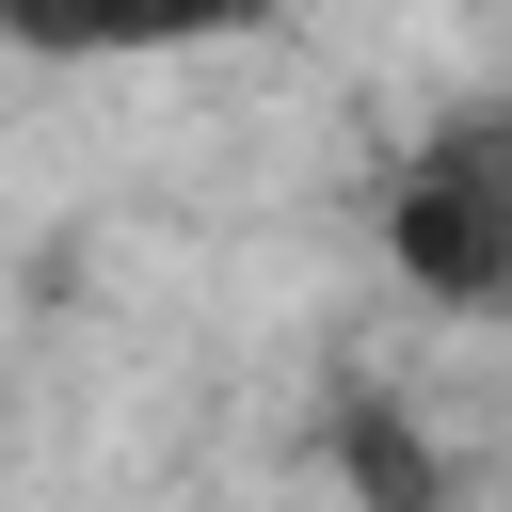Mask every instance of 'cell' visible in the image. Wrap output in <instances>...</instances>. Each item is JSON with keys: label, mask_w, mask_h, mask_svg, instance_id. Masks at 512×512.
Returning <instances> with one entry per match:
<instances>
[{"label": "cell", "mask_w": 512, "mask_h": 512, "mask_svg": "<svg viewBox=\"0 0 512 512\" xmlns=\"http://www.w3.org/2000/svg\"><path fill=\"white\" fill-rule=\"evenodd\" d=\"M288 0H0V48L32 64H176V48H240Z\"/></svg>", "instance_id": "obj_2"}, {"label": "cell", "mask_w": 512, "mask_h": 512, "mask_svg": "<svg viewBox=\"0 0 512 512\" xmlns=\"http://www.w3.org/2000/svg\"><path fill=\"white\" fill-rule=\"evenodd\" d=\"M320 448H336V480H352L368 512H448V464H432V432H416L400 400L336 384V400H320Z\"/></svg>", "instance_id": "obj_3"}, {"label": "cell", "mask_w": 512, "mask_h": 512, "mask_svg": "<svg viewBox=\"0 0 512 512\" xmlns=\"http://www.w3.org/2000/svg\"><path fill=\"white\" fill-rule=\"evenodd\" d=\"M384 272L416 304H512V96H464L384 176Z\"/></svg>", "instance_id": "obj_1"}]
</instances>
